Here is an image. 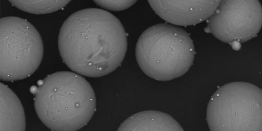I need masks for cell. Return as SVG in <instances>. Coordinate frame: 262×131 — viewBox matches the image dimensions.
<instances>
[{
    "mask_svg": "<svg viewBox=\"0 0 262 131\" xmlns=\"http://www.w3.org/2000/svg\"><path fill=\"white\" fill-rule=\"evenodd\" d=\"M58 47L66 66L74 72L100 77L115 70L127 50V36L120 20L101 9L77 11L63 23Z\"/></svg>",
    "mask_w": 262,
    "mask_h": 131,
    "instance_id": "1",
    "label": "cell"
},
{
    "mask_svg": "<svg viewBox=\"0 0 262 131\" xmlns=\"http://www.w3.org/2000/svg\"><path fill=\"white\" fill-rule=\"evenodd\" d=\"M37 87L34 99L36 114L48 128L75 131L93 117L96 97L91 84L81 75L70 71L52 73Z\"/></svg>",
    "mask_w": 262,
    "mask_h": 131,
    "instance_id": "2",
    "label": "cell"
},
{
    "mask_svg": "<svg viewBox=\"0 0 262 131\" xmlns=\"http://www.w3.org/2000/svg\"><path fill=\"white\" fill-rule=\"evenodd\" d=\"M136 58L143 73L158 81H169L185 74L195 55L187 32L177 26L161 23L145 30L136 46Z\"/></svg>",
    "mask_w": 262,
    "mask_h": 131,
    "instance_id": "3",
    "label": "cell"
},
{
    "mask_svg": "<svg viewBox=\"0 0 262 131\" xmlns=\"http://www.w3.org/2000/svg\"><path fill=\"white\" fill-rule=\"evenodd\" d=\"M206 120L211 131L262 130V90L246 82L221 86L208 102Z\"/></svg>",
    "mask_w": 262,
    "mask_h": 131,
    "instance_id": "4",
    "label": "cell"
},
{
    "mask_svg": "<svg viewBox=\"0 0 262 131\" xmlns=\"http://www.w3.org/2000/svg\"><path fill=\"white\" fill-rule=\"evenodd\" d=\"M0 79L13 81L33 74L41 63L43 45L36 29L16 16L0 19Z\"/></svg>",
    "mask_w": 262,
    "mask_h": 131,
    "instance_id": "5",
    "label": "cell"
},
{
    "mask_svg": "<svg viewBox=\"0 0 262 131\" xmlns=\"http://www.w3.org/2000/svg\"><path fill=\"white\" fill-rule=\"evenodd\" d=\"M262 26V7L259 1H221L208 19L205 30L219 40L230 43L247 41Z\"/></svg>",
    "mask_w": 262,
    "mask_h": 131,
    "instance_id": "6",
    "label": "cell"
},
{
    "mask_svg": "<svg viewBox=\"0 0 262 131\" xmlns=\"http://www.w3.org/2000/svg\"><path fill=\"white\" fill-rule=\"evenodd\" d=\"M220 1H148L155 12L170 24L187 26L208 19L217 8Z\"/></svg>",
    "mask_w": 262,
    "mask_h": 131,
    "instance_id": "7",
    "label": "cell"
},
{
    "mask_svg": "<svg viewBox=\"0 0 262 131\" xmlns=\"http://www.w3.org/2000/svg\"><path fill=\"white\" fill-rule=\"evenodd\" d=\"M117 130L183 131L180 124L169 115L157 111L136 113L123 121Z\"/></svg>",
    "mask_w": 262,
    "mask_h": 131,
    "instance_id": "8",
    "label": "cell"
},
{
    "mask_svg": "<svg viewBox=\"0 0 262 131\" xmlns=\"http://www.w3.org/2000/svg\"><path fill=\"white\" fill-rule=\"evenodd\" d=\"M0 103V130H25L26 118L22 104L13 91L2 82Z\"/></svg>",
    "mask_w": 262,
    "mask_h": 131,
    "instance_id": "9",
    "label": "cell"
},
{
    "mask_svg": "<svg viewBox=\"0 0 262 131\" xmlns=\"http://www.w3.org/2000/svg\"><path fill=\"white\" fill-rule=\"evenodd\" d=\"M11 4L24 12L43 14L54 12L66 6L70 1H9Z\"/></svg>",
    "mask_w": 262,
    "mask_h": 131,
    "instance_id": "10",
    "label": "cell"
},
{
    "mask_svg": "<svg viewBox=\"0 0 262 131\" xmlns=\"http://www.w3.org/2000/svg\"><path fill=\"white\" fill-rule=\"evenodd\" d=\"M94 2L105 9L119 11L130 7L137 1H94Z\"/></svg>",
    "mask_w": 262,
    "mask_h": 131,
    "instance_id": "11",
    "label": "cell"
},
{
    "mask_svg": "<svg viewBox=\"0 0 262 131\" xmlns=\"http://www.w3.org/2000/svg\"><path fill=\"white\" fill-rule=\"evenodd\" d=\"M230 44L231 45L232 49L236 51L239 50L241 48V42L238 40H234L230 42Z\"/></svg>",
    "mask_w": 262,
    "mask_h": 131,
    "instance_id": "12",
    "label": "cell"
}]
</instances>
